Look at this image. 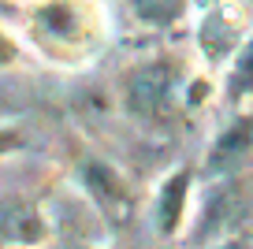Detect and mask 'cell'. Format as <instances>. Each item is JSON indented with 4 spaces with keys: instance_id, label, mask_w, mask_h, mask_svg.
<instances>
[{
    "instance_id": "7a4b0ae2",
    "label": "cell",
    "mask_w": 253,
    "mask_h": 249,
    "mask_svg": "<svg viewBox=\"0 0 253 249\" xmlns=\"http://www.w3.org/2000/svg\"><path fill=\"white\" fill-rule=\"evenodd\" d=\"M82 179H86V186L93 190V197L108 212L126 208V186L119 182V175L112 171V167H104V164H89L86 171H82Z\"/></svg>"
},
{
    "instance_id": "8992f818",
    "label": "cell",
    "mask_w": 253,
    "mask_h": 249,
    "mask_svg": "<svg viewBox=\"0 0 253 249\" xmlns=\"http://www.w3.org/2000/svg\"><path fill=\"white\" fill-rule=\"evenodd\" d=\"M246 89H253V48H246L242 52V63H238L235 78H231V93H246Z\"/></svg>"
},
{
    "instance_id": "6da1fadb",
    "label": "cell",
    "mask_w": 253,
    "mask_h": 249,
    "mask_svg": "<svg viewBox=\"0 0 253 249\" xmlns=\"http://www.w3.org/2000/svg\"><path fill=\"white\" fill-rule=\"evenodd\" d=\"M171 93H175V67L153 60L130 75V82H126V108L142 119H160L164 108L171 104Z\"/></svg>"
},
{
    "instance_id": "5b68a950",
    "label": "cell",
    "mask_w": 253,
    "mask_h": 249,
    "mask_svg": "<svg viewBox=\"0 0 253 249\" xmlns=\"http://www.w3.org/2000/svg\"><path fill=\"white\" fill-rule=\"evenodd\" d=\"M250 145H253V126H250V123L231 126V130L220 138V145L212 149V164L220 167V164L238 160V156H246V153H250Z\"/></svg>"
},
{
    "instance_id": "ba28073f",
    "label": "cell",
    "mask_w": 253,
    "mask_h": 249,
    "mask_svg": "<svg viewBox=\"0 0 253 249\" xmlns=\"http://www.w3.org/2000/svg\"><path fill=\"white\" fill-rule=\"evenodd\" d=\"M15 60V45H11V38H4V34H0V67H4V63H11Z\"/></svg>"
},
{
    "instance_id": "277c9868",
    "label": "cell",
    "mask_w": 253,
    "mask_h": 249,
    "mask_svg": "<svg viewBox=\"0 0 253 249\" xmlns=\"http://www.w3.org/2000/svg\"><path fill=\"white\" fill-rule=\"evenodd\" d=\"M130 8L145 26H171L186 11V0H130Z\"/></svg>"
},
{
    "instance_id": "3957f363",
    "label": "cell",
    "mask_w": 253,
    "mask_h": 249,
    "mask_svg": "<svg viewBox=\"0 0 253 249\" xmlns=\"http://www.w3.org/2000/svg\"><path fill=\"white\" fill-rule=\"evenodd\" d=\"M186 190H190V171H179L160 186V201H157V219L164 231H175L182 223V205H186Z\"/></svg>"
},
{
    "instance_id": "52a82bcc",
    "label": "cell",
    "mask_w": 253,
    "mask_h": 249,
    "mask_svg": "<svg viewBox=\"0 0 253 249\" xmlns=\"http://www.w3.org/2000/svg\"><path fill=\"white\" fill-rule=\"evenodd\" d=\"M23 145V134H19V126H0V156L11 153V149Z\"/></svg>"
}]
</instances>
